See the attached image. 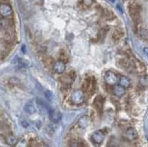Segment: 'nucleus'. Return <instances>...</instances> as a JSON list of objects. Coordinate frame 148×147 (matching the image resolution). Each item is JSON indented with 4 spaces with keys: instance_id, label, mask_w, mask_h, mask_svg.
<instances>
[{
    "instance_id": "nucleus-1",
    "label": "nucleus",
    "mask_w": 148,
    "mask_h": 147,
    "mask_svg": "<svg viewBox=\"0 0 148 147\" xmlns=\"http://www.w3.org/2000/svg\"><path fill=\"white\" fill-rule=\"evenodd\" d=\"M95 89V80L93 76H89L86 77L83 83L82 90L83 92L87 93L88 94H92Z\"/></svg>"
},
{
    "instance_id": "nucleus-2",
    "label": "nucleus",
    "mask_w": 148,
    "mask_h": 147,
    "mask_svg": "<svg viewBox=\"0 0 148 147\" xmlns=\"http://www.w3.org/2000/svg\"><path fill=\"white\" fill-rule=\"evenodd\" d=\"M141 8L136 3H131L129 5V14L134 21H138L140 18Z\"/></svg>"
},
{
    "instance_id": "nucleus-3",
    "label": "nucleus",
    "mask_w": 148,
    "mask_h": 147,
    "mask_svg": "<svg viewBox=\"0 0 148 147\" xmlns=\"http://www.w3.org/2000/svg\"><path fill=\"white\" fill-rule=\"evenodd\" d=\"M118 80H119L118 75L112 71H107L105 75V81L108 85L114 86V85H117Z\"/></svg>"
},
{
    "instance_id": "nucleus-4",
    "label": "nucleus",
    "mask_w": 148,
    "mask_h": 147,
    "mask_svg": "<svg viewBox=\"0 0 148 147\" xmlns=\"http://www.w3.org/2000/svg\"><path fill=\"white\" fill-rule=\"evenodd\" d=\"M85 101V94L81 90H76L71 94V102L74 105H81Z\"/></svg>"
},
{
    "instance_id": "nucleus-5",
    "label": "nucleus",
    "mask_w": 148,
    "mask_h": 147,
    "mask_svg": "<svg viewBox=\"0 0 148 147\" xmlns=\"http://www.w3.org/2000/svg\"><path fill=\"white\" fill-rule=\"evenodd\" d=\"M13 14V9L11 5L6 4V3H2L0 4V16L3 17H9Z\"/></svg>"
},
{
    "instance_id": "nucleus-6",
    "label": "nucleus",
    "mask_w": 148,
    "mask_h": 147,
    "mask_svg": "<svg viewBox=\"0 0 148 147\" xmlns=\"http://www.w3.org/2000/svg\"><path fill=\"white\" fill-rule=\"evenodd\" d=\"M91 139L95 144H101L105 140V133L100 130H97L93 133Z\"/></svg>"
},
{
    "instance_id": "nucleus-7",
    "label": "nucleus",
    "mask_w": 148,
    "mask_h": 147,
    "mask_svg": "<svg viewBox=\"0 0 148 147\" xmlns=\"http://www.w3.org/2000/svg\"><path fill=\"white\" fill-rule=\"evenodd\" d=\"M136 71L137 73H143L145 70V66L143 65V63H141L139 61H131V69L130 71Z\"/></svg>"
},
{
    "instance_id": "nucleus-8",
    "label": "nucleus",
    "mask_w": 148,
    "mask_h": 147,
    "mask_svg": "<svg viewBox=\"0 0 148 147\" xmlns=\"http://www.w3.org/2000/svg\"><path fill=\"white\" fill-rule=\"evenodd\" d=\"M125 137L128 141H134L138 137V133L134 128H128L125 133Z\"/></svg>"
},
{
    "instance_id": "nucleus-9",
    "label": "nucleus",
    "mask_w": 148,
    "mask_h": 147,
    "mask_svg": "<svg viewBox=\"0 0 148 147\" xmlns=\"http://www.w3.org/2000/svg\"><path fill=\"white\" fill-rule=\"evenodd\" d=\"M53 69H54V71L57 74H63L66 70V63H64L61 60L56 61L54 63Z\"/></svg>"
},
{
    "instance_id": "nucleus-10",
    "label": "nucleus",
    "mask_w": 148,
    "mask_h": 147,
    "mask_svg": "<svg viewBox=\"0 0 148 147\" xmlns=\"http://www.w3.org/2000/svg\"><path fill=\"white\" fill-rule=\"evenodd\" d=\"M94 105L95 107V109L97 110V112L101 113L103 112V106H104V98L100 96V95L96 96L94 101Z\"/></svg>"
},
{
    "instance_id": "nucleus-11",
    "label": "nucleus",
    "mask_w": 148,
    "mask_h": 147,
    "mask_svg": "<svg viewBox=\"0 0 148 147\" xmlns=\"http://www.w3.org/2000/svg\"><path fill=\"white\" fill-rule=\"evenodd\" d=\"M113 93L114 95H116L118 97H121L125 94V88L120 85H114L113 87Z\"/></svg>"
},
{
    "instance_id": "nucleus-12",
    "label": "nucleus",
    "mask_w": 148,
    "mask_h": 147,
    "mask_svg": "<svg viewBox=\"0 0 148 147\" xmlns=\"http://www.w3.org/2000/svg\"><path fill=\"white\" fill-rule=\"evenodd\" d=\"M89 124H90V118H89V116H82L79 120H78V126L80 127V128H82V129H85V128H86V127L89 125Z\"/></svg>"
},
{
    "instance_id": "nucleus-13",
    "label": "nucleus",
    "mask_w": 148,
    "mask_h": 147,
    "mask_svg": "<svg viewBox=\"0 0 148 147\" xmlns=\"http://www.w3.org/2000/svg\"><path fill=\"white\" fill-rule=\"evenodd\" d=\"M50 119L53 121L54 123H58L61 120V113L56 110H50Z\"/></svg>"
},
{
    "instance_id": "nucleus-14",
    "label": "nucleus",
    "mask_w": 148,
    "mask_h": 147,
    "mask_svg": "<svg viewBox=\"0 0 148 147\" xmlns=\"http://www.w3.org/2000/svg\"><path fill=\"white\" fill-rule=\"evenodd\" d=\"M118 84L125 88H128L131 85V82H130L129 78L126 77V76H120L119 80H118Z\"/></svg>"
},
{
    "instance_id": "nucleus-15",
    "label": "nucleus",
    "mask_w": 148,
    "mask_h": 147,
    "mask_svg": "<svg viewBox=\"0 0 148 147\" xmlns=\"http://www.w3.org/2000/svg\"><path fill=\"white\" fill-rule=\"evenodd\" d=\"M25 111L27 112V113L29 114H33L36 112V106L31 103V102H28L25 105V107H24Z\"/></svg>"
},
{
    "instance_id": "nucleus-16",
    "label": "nucleus",
    "mask_w": 148,
    "mask_h": 147,
    "mask_svg": "<svg viewBox=\"0 0 148 147\" xmlns=\"http://www.w3.org/2000/svg\"><path fill=\"white\" fill-rule=\"evenodd\" d=\"M5 143L8 144V145L11 146H15L17 144V139L15 135H8L5 136Z\"/></svg>"
},
{
    "instance_id": "nucleus-17",
    "label": "nucleus",
    "mask_w": 148,
    "mask_h": 147,
    "mask_svg": "<svg viewBox=\"0 0 148 147\" xmlns=\"http://www.w3.org/2000/svg\"><path fill=\"white\" fill-rule=\"evenodd\" d=\"M123 36H124V31L121 29H116L114 32V34L112 36V39L116 42V41H119Z\"/></svg>"
},
{
    "instance_id": "nucleus-18",
    "label": "nucleus",
    "mask_w": 148,
    "mask_h": 147,
    "mask_svg": "<svg viewBox=\"0 0 148 147\" xmlns=\"http://www.w3.org/2000/svg\"><path fill=\"white\" fill-rule=\"evenodd\" d=\"M139 84L142 87H148V75H144L140 77Z\"/></svg>"
},
{
    "instance_id": "nucleus-19",
    "label": "nucleus",
    "mask_w": 148,
    "mask_h": 147,
    "mask_svg": "<svg viewBox=\"0 0 148 147\" xmlns=\"http://www.w3.org/2000/svg\"><path fill=\"white\" fill-rule=\"evenodd\" d=\"M59 60H61V61H63L64 63H67L68 62V55H67V54L65 52V51H60V54H59Z\"/></svg>"
},
{
    "instance_id": "nucleus-20",
    "label": "nucleus",
    "mask_w": 148,
    "mask_h": 147,
    "mask_svg": "<svg viewBox=\"0 0 148 147\" xmlns=\"http://www.w3.org/2000/svg\"><path fill=\"white\" fill-rule=\"evenodd\" d=\"M44 63L46 64L47 66H53L55 61L51 56H47L46 58H44Z\"/></svg>"
},
{
    "instance_id": "nucleus-21",
    "label": "nucleus",
    "mask_w": 148,
    "mask_h": 147,
    "mask_svg": "<svg viewBox=\"0 0 148 147\" xmlns=\"http://www.w3.org/2000/svg\"><path fill=\"white\" fill-rule=\"evenodd\" d=\"M107 33V29L106 28H102L99 32H98V38L100 40H104V38L106 37Z\"/></svg>"
},
{
    "instance_id": "nucleus-22",
    "label": "nucleus",
    "mask_w": 148,
    "mask_h": 147,
    "mask_svg": "<svg viewBox=\"0 0 148 147\" xmlns=\"http://www.w3.org/2000/svg\"><path fill=\"white\" fill-rule=\"evenodd\" d=\"M140 36L145 40H148V30L147 29H141L140 30Z\"/></svg>"
},
{
    "instance_id": "nucleus-23",
    "label": "nucleus",
    "mask_w": 148,
    "mask_h": 147,
    "mask_svg": "<svg viewBox=\"0 0 148 147\" xmlns=\"http://www.w3.org/2000/svg\"><path fill=\"white\" fill-rule=\"evenodd\" d=\"M69 145L72 147H80V146H84L83 144H81L78 140H72L71 142L69 143Z\"/></svg>"
},
{
    "instance_id": "nucleus-24",
    "label": "nucleus",
    "mask_w": 148,
    "mask_h": 147,
    "mask_svg": "<svg viewBox=\"0 0 148 147\" xmlns=\"http://www.w3.org/2000/svg\"><path fill=\"white\" fill-rule=\"evenodd\" d=\"M45 95H46V97L50 100V101H52L53 98H54V95L52 94V92H50V91H46V93H45Z\"/></svg>"
},
{
    "instance_id": "nucleus-25",
    "label": "nucleus",
    "mask_w": 148,
    "mask_h": 147,
    "mask_svg": "<svg viewBox=\"0 0 148 147\" xmlns=\"http://www.w3.org/2000/svg\"><path fill=\"white\" fill-rule=\"evenodd\" d=\"M82 2H83V4L85 5L86 6H90V5H92V4H93V2H94V0H82Z\"/></svg>"
}]
</instances>
